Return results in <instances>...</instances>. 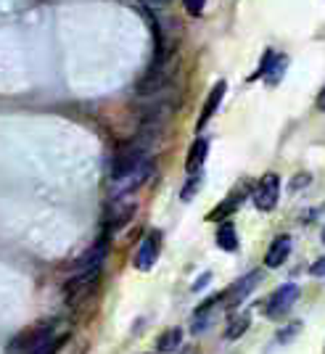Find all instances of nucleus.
Here are the masks:
<instances>
[{
	"instance_id": "f257e3e1",
	"label": "nucleus",
	"mask_w": 325,
	"mask_h": 354,
	"mask_svg": "<svg viewBox=\"0 0 325 354\" xmlns=\"http://www.w3.org/2000/svg\"><path fill=\"white\" fill-rule=\"evenodd\" d=\"M56 323H45V325H37V328H32V330H24V333H19L14 341H11V346H8V354H37L43 346H48L50 341H56Z\"/></svg>"
},
{
	"instance_id": "f03ea898",
	"label": "nucleus",
	"mask_w": 325,
	"mask_h": 354,
	"mask_svg": "<svg viewBox=\"0 0 325 354\" xmlns=\"http://www.w3.org/2000/svg\"><path fill=\"white\" fill-rule=\"evenodd\" d=\"M98 278H101V267L74 272L72 278L66 281V301H69V304H80L85 296L93 294V288H95Z\"/></svg>"
},
{
	"instance_id": "7ed1b4c3",
	"label": "nucleus",
	"mask_w": 325,
	"mask_h": 354,
	"mask_svg": "<svg viewBox=\"0 0 325 354\" xmlns=\"http://www.w3.org/2000/svg\"><path fill=\"white\" fill-rule=\"evenodd\" d=\"M278 196H281V177L278 175H265L259 180L257 191H254V204L262 212H270L278 204Z\"/></svg>"
},
{
	"instance_id": "20e7f679",
	"label": "nucleus",
	"mask_w": 325,
	"mask_h": 354,
	"mask_svg": "<svg viewBox=\"0 0 325 354\" xmlns=\"http://www.w3.org/2000/svg\"><path fill=\"white\" fill-rule=\"evenodd\" d=\"M159 251H162V233L151 230L140 241V249L135 254V267L138 270H151V267L156 265V259H159Z\"/></svg>"
},
{
	"instance_id": "39448f33",
	"label": "nucleus",
	"mask_w": 325,
	"mask_h": 354,
	"mask_svg": "<svg viewBox=\"0 0 325 354\" xmlns=\"http://www.w3.org/2000/svg\"><path fill=\"white\" fill-rule=\"evenodd\" d=\"M299 299V286L296 283H286L281 286L275 294L270 296V301H267V315L270 317H281L286 312L294 307V301Z\"/></svg>"
},
{
	"instance_id": "423d86ee",
	"label": "nucleus",
	"mask_w": 325,
	"mask_h": 354,
	"mask_svg": "<svg viewBox=\"0 0 325 354\" xmlns=\"http://www.w3.org/2000/svg\"><path fill=\"white\" fill-rule=\"evenodd\" d=\"M259 281H262V272H249V275H243V278H241V281H238L236 286L228 291V304H230V307L241 304L246 296L252 294L254 286H257Z\"/></svg>"
},
{
	"instance_id": "0eeeda50",
	"label": "nucleus",
	"mask_w": 325,
	"mask_h": 354,
	"mask_svg": "<svg viewBox=\"0 0 325 354\" xmlns=\"http://www.w3.org/2000/svg\"><path fill=\"white\" fill-rule=\"evenodd\" d=\"M288 254H291V236H278L272 243H270V249L265 254V265L267 267H281L286 259H288Z\"/></svg>"
},
{
	"instance_id": "6e6552de",
	"label": "nucleus",
	"mask_w": 325,
	"mask_h": 354,
	"mask_svg": "<svg viewBox=\"0 0 325 354\" xmlns=\"http://www.w3.org/2000/svg\"><path fill=\"white\" fill-rule=\"evenodd\" d=\"M225 90H228V85H225L222 80L217 82V85H214V88L209 90V98L204 101V109H201V117H198V124H196L198 130H201V127L207 124L209 119H212L214 114H217V109H220V104H222V95H225Z\"/></svg>"
},
{
	"instance_id": "1a4fd4ad",
	"label": "nucleus",
	"mask_w": 325,
	"mask_h": 354,
	"mask_svg": "<svg viewBox=\"0 0 325 354\" xmlns=\"http://www.w3.org/2000/svg\"><path fill=\"white\" fill-rule=\"evenodd\" d=\"M207 153H209V140L207 138H196V143L188 151V159H185V172L188 175H196L201 172V167L207 162Z\"/></svg>"
},
{
	"instance_id": "9d476101",
	"label": "nucleus",
	"mask_w": 325,
	"mask_h": 354,
	"mask_svg": "<svg viewBox=\"0 0 325 354\" xmlns=\"http://www.w3.org/2000/svg\"><path fill=\"white\" fill-rule=\"evenodd\" d=\"M106 241H98L93 249L85 254V257H80L77 259V265H74V272H82V270H93V267H104V259H106Z\"/></svg>"
},
{
	"instance_id": "9b49d317",
	"label": "nucleus",
	"mask_w": 325,
	"mask_h": 354,
	"mask_svg": "<svg viewBox=\"0 0 325 354\" xmlns=\"http://www.w3.org/2000/svg\"><path fill=\"white\" fill-rule=\"evenodd\" d=\"M183 344V330L180 328H169L167 333H162L159 336V341H156V349L164 354H172L178 352V346Z\"/></svg>"
},
{
	"instance_id": "f8f14e48",
	"label": "nucleus",
	"mask_w": 325,
	"mask_h": 354,
	"mask_svg": "<svg viewBox=\"0 0 325 354\" xmlns=\"http://www.w3.org/2000/svg\"><path fill=\"white\" fill-rule=\"evenodd\" d=\"M217 246H220V249H225V251H236L238 249L236 227H233L230 222L220 225V230H217Z\"/></svg>"
},
{
	"instance_id": "ddd939ff",
	"label": "nucleus",
	"mask_w": 325,
	"mask_h": 354,
	"mask_svg": "<svg viewBox=\"0 0 325 354\" xmlns=\"http://www.w3.org/2000/svg\"><path fill=\"white\" fill-rule=\"evenodd\" d=\"M249 323H252V320H249V315L233 317V320H230V325H228V330H225V339H230V341L241 339V336L249 330Z\"/></svg>"
},
{
	"instance_id": "4468645a",
	"label": "nucleus",
	"mask_w": 325,
	"mask_h": 354,
	"mask_svg": "<svg viewBox=\"0 0 325 354\" xmlns=\"http://www.w3.org/2000/svg\"><path fill=\"white\" fill-rule=\"evenodd\" d=\"M183 3H185V11L191 16H201L204 6H207V0H183Z\"/></svg>"
},
{
	"instance_id": "2eb2a0df",
	"label": "nucleus",
	"mask_w": 325,
	"mask_h": 354,
	"mask_svg": "<svg viewBox=\"0 0 325 354\" xmlns=\"http://www.w3.org/2000/svg\"><path fill=\"white\" fill-rule=\"evenodd\" d=\"M61 344H64V336H59L56 341H50V344H48V346H43L37 354H56V349H61Z\"/></svg>"
},
{
	"instance_id": "dca6fc26",
	"label": "nucleus",
	"mask_w": 325,
	"mask_h": 354,
	"mask_svg": "<svg viewBox=\"0 0 325 354\" xmlns=\"http://www.w3.org/2000/svg\"><path fill=\"white\" fill-rule=\"evenodd\" d=\"M312 275H315V278H323V275H325V257H323V259H317V262L312 265Z\"/></svg>"
},
{
	"instance_id": "f3484780",
	"label": "nucleus",
	"mask_w": 325,
	"mask_h": 354,
	"mask_svg": "<svg viewBox=\"0 0 325 354\" xmlns=\"http://www.w3.org/2000/svg\"><path fill=\"white\" fill-rule=\"evenodd\" d=\"M317 109H320V111H325V88H323V93L317 95Z\"/></svg>"
},
{
	"instance_id": "a211bd4d",
	"label": "nucleus",
	"mask_w": 325,
	"mask_h": 354,
	"mask_svg": "<svg viewBox=\"0 0 325 354\" xmlns=\"http://www.w3.org/2000/svg\"><path fill=\"white\" fill-rule=\"evenodd\" d=\"M323 241H325V227H323Z\"/></svg>"
}]
</instances>
